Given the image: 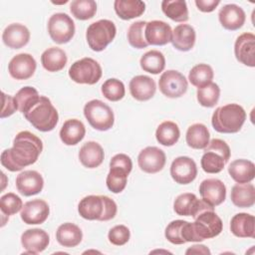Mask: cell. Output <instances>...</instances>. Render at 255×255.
<instances>
[{
	"label": "cell",
	"instance_id": "obj_1",
	"mask_svg": "<svg viewBox=\"0 0 255 255\" xmlns=\"http://www.w3.org/2000/svg\"><path fill=\"white\" fill-rule=\"evenodd\" d=\"M43 150L42 140L28 130L20 131L13 140V146L1 153V164L14 172L22 170L38 160Z\"/></svg>",
	"mask_w": 255,
	"mask_h": 255
},
{
	"label": "cell",
	"instance_id": "obj_2",
	"mask_svg": "<svg viewBox=\"0 0 255 255\" xmlns=\"http://www.w3.org/2000/svg\"><path fill=\"white\" fill-rule=\"evenodd\" d=\"M117 210L116 202L106 195L85 196L78 205L79 214L87 220L108 221L116 216Z\"/></svg>",
	"mask_w": 255,
	"mask_h": 255
},
{
	"label": "cell",
	"instance_id": "obj_3",
	"mask_svg": "<svg viewBox=\"0 0 255 255\" xmlns=\"http://www.w3.org/2000/svg\"><path fill=\"white\" fill-rule=\"evenodd\" d=\"M246 120L244 109L238 104L218 107L211 118L213 128L221 133L238 132Z\"/></svg>",
	"mask_w": 255,
	"mask_h": 255
},
{
	"label": "cell",
	"instance_id": "obj_4",
	"mask_svg": "<svg viewBox=\"0 0 255 255\" xmlns=\"http://www.w3.org/2000/svg\"><path fill=\"white\" fill-rule=\"evenodd\" d=\"M25 119L40 131H51L55 128L59 121V115L51 101L41 96L39 101L24 114Z\"/></svg>",
	"mask_w": 255,
	"mask_h": 255
},
{
	"label": "cell",
	"instance_id": "obj_5",
	"mask_svg": "<svg viewBox=\"0 0 255 255\" xmlns=\"http://www.w3.org/2000/svg\"><path fill=\"white\" fill-rule=\"evenodd\" d=\"M230 158L229 145L220 138H213L204 148L200 164L207 173L220 172Z\"/></svg>",
	"mask_w": 255,
	"mask_h": 255
},
{
	"label": "cell",
	"instance_id": "obj_6",
	"mask_svg": "<svg viewBox=\"0 0 255 255\" xmlns=\"http://www.w3.org/2000/svg\"><path fill=\"white\" fill-rule=\"evenodd\" d=\"M222 228V220L214 209L204 210L194 218V222H191L192 242H200L216 237L221 233Z\"/></svg>",
	"mask_w": 255,
	"mask_h": 255
},
{
	"label": "cell",
	"instance_id": "obj_7",
	"mask_svg": "<svg viewBox=\"0 0 255 255\" xmlns=\"http://www.w3.org/2000/svg\"><path fill=\"white\" fill-rule=\"evenodd\" d=\"M117 34V28L113 21L102 19L92 23L86 32L89 47L96 52H101L113 42Z\"/></svg>",
	"mask_w": 255,
	"mask_h": 255
},
{
	"label": "cell",
	"instance_id": "obj_8",
	"mask_svg": "<svg viewBox=\"0 0 255 255\" xmlns=\"http://www.w3.org/2000/svg\"><path fill=\"white\" fill-rule=\"evenodd\" d=\"M84 116L97 130L106 131L113 128L115 116L113 110L100 100H92L84 107Z\"/></svg>",
	"mask_w": 255,
	"mask_h": 255
},
{
	"label": "cell",
	"instance_id": "obj_9",
	"mask_svg": "<svg viewBox=\"0 0 255 255\" xmlns=\"http://www.w3.org/2000/svg\"><path fill=\"white\" fill-rule=\"evenodd\" d=\"M103 74L100 64L92 58H83L72 64L69 77L78 84L94 85L99 82Z\"/></svg>",
	"mask_w": 255,
	"mask_h": 255
},
{
	"label": "cell",
	"instance_id": "obj_10",
	"mask_svg": "<svg viewBox=\"0 0 255 255\" xmlns=\"http://www.w3.org/2000/svg\"><path fill=\"white\" fill-rule=\"evenodd\" d=\"M48 33L57 44H66L75 35V23L66 13L53 14L48 21Z\"/></svg>",
	"mask_w": 255,
	"mask_h": 255
},
{
	"label": "cell",
	"instance_id": "obj_11",
	"mask_svg": "<svg viewBox=\"0 0 255 255\" xmlns=\"http://www.w3.org/2000/svg\"><path fill=\"white\" fill-rule=\"evenodd\" d=\"M159 91L167 98L175 99L183 96L188 88L186 78L175 70H167L158 80Z\"/></svg>",
	"mask_w": 255,
	"mask_h": 255
},
{
	"label": "cell",
	"instance_id": "obj_12",
	"mask_svg": "<svg viewBox=\"0 0 255 255\" xmlns=\"http://www.w3.org/2000/svg\"><path fill=\"white\" fill-rule=\"evenodd\" d=\"M214 209V206L210 205L205 200L198 199L194 193L185 192L178 195L173 202V210L180 216H191L193 219L202 211Z\"/></svg>",
	"mask_w": 255,
	"mask_h": 255
},
{
	"label": "cell",
	"instance_id": "obj_13",
	"mask_svg": "<svg viewBox=\"0 0 255 255\" xmlns=\"http://www.w3.org/2000/svg\"><path fill=\"white\" fill-rule=\"evenodd\" d=\"M165 161L166 156L164 151L156 146H146L137 156L139 168L146 173H156L160 171L164 167Z\"/></svg>",
	"mask_w": 255,
	"mask_h": 255
},
{
	"label": "cell",
	"instance_id": "obj_14",
	"mask_svg": "<svg viewBox=\"0 0 255 255\" xmlns=\"http://www.w3.org/2000/svg\"><path fill=\"white\" fill-rule=\"evenodd\" d=\"M170 175L178 184H188L197 175L195 161L188 156H178L171 162Z\"/></svg>",
	"mask_w": 255,
	"mask_h": 255
},
{
	"label": "cell",
	"instance_id": "obj_15",
	"mask_svg": "<svg viewBox=\"0 0 255 255\" xmlns=\"http://www.w3.org/2000/svg\"><path fill=\"white\" fill-rule=\"evenodd\" d=\"M37 63L32 55L21 53L11 59L8 64V71L13 79L27 80L34 75Z\"/></svg>",
	"mask_w": 255,
	"mask_h": 255
},
{
	"label": "cell",
	"instance_id": "obj_16",
	"mask_svg": "<svg viewBox=\"0 0 255 255\" xmlns=\"http://www.w3.org/2000/svg\"><path fill=\"white\" fill-rule=\"evenodd\" d=\"M171 27L160 20H152L146 22L144 28V38L148 45L163 46L171 42Z\"/></svg>",
	"mask_w": 255,
	"mask_h": 255
},
{
	"label": "cell",
	"instance_id": "obj_17",
	"mask_svg": "<svg viewBox=\"0 0 255 255\" xmlns=\"http://www.w3.org/2000/svg\"><path fill=\"white\" fill-rule=\"evenodd\" d=\"M50 214V208L48 203L43 199H33L26 202L21 209V219L24 223L42 224L44 223Z\"/></svg>",
	"mask_w": 255,
	"mask_h": 255
},
{
	"label": "cell",
	"instance_id": "obj_18",
	"mask_svg": "<svg viewBox=\"0 0 255 255\" xmlns=\"http://www.w3.org/2000/svg\"><path fill=\"white\" fill-rule=\"evenodd\" d=\"M236 59L248 67L255 66V35L243 33L239 35L234 44Z\"/></svg>",
	"mask_w": 255,
	"mask_h": 255
},
{
	"label": "cell",
	"instance_id": "obj_19",
	"mask_svg": "<svg viewBox=\"0 0 255 255\" xmlns=\"http://www.w3.org/2000/svg\"><path fill=\"white\" fill-rule=\"evenodd\" d=\"M199 193L203 200L212 206H217L225 200L226 186L220 179L207 178L200 183Z\"/></svg>",
	"mask_w": 255,
	"mask_h": 255
},
{
	"label": "cell",
	"instance_id": "obj_20",
	"mask_svg": "<svg viewBox=\"0 0 255 255\" xmlns=\"http://www.w3.org/2000/svg\"><path fill=\"white\" fill-rule=\"evenodd\" d=\"M50 242L49 234L40 228L27 229L21 235V244L26 250L25 253L37 254L44 251Z\"/></svg>",
	"mask_w": 255,
	"mask_h": 255
},
{
	"label": "cell",
	"instance_id": "obj_21",
	"mask_svg": "<svg viewBox=\"0 0 255 255\" xmlns=\"http://www.w3.org/2000/svg\"><path fill=\"white\" fill-rule=\"evenodd\" d=\"M44 179L36 170H24L16 177L17 190L24 196H32L42 191Z\"/></svg>",
	"mask_w": 255,
	"mask_h": 255
},
{
	"label": "cell",
	"instance_id": "obj_22",
	"mask_svg": "<svg viewBox=\"0 0 255 255\" xmlns=\"http://www.w3.org/2000/svg\"><path fill=\"white\" fill-rule=\"evenodd\" d=\"M218 18L224 29L235 31L243 26L246 20V15L240 6L236 4H227L220 9Z\"/></svg>",
	"mask_w": 255,
	"mask_h": 255
},
{
	"label": "cell",
	"instance_id": "obj_23",
	"mask_svg": "<svg viewBox=\"0 0 255 255\" xmlns=\"http://www.w3.org/2000/svg\"><path fill=\"white\" fill-rule=\"evenodd\" d=\"M128 88L132 98L139 102L150 100L156 91V85L153 79L144 75L133 77L129 82Z\"/></svg>",
	"mask_w": 255,
	"mask_h": 255
},
{
	"label": "cell",
	"instance_id": "obj_24",
	"mask_svg": "<svg viewBox=\"0 0 255 255\" xmlns=\"http://www.w3.org/2000/svg\"><path fill=\"white\" fill-rule=\"evenodd\" d=\"M4 44L11 49H21L26 46L30 40V31L19 23L8 25L2 34Z\"/></svg>",
	"mask_w": 255,
	"mask_h": 255
},
{
	"label": "cell",
	"instance_id": "obj_25",
	"mask_svg": "<svg viewBox=\"0 0 255 255\" xmlns=\"http://www.w3.org/2000/svg\"><path fill=\"white\" fill-rule=\"evenodd\" d=\"M196 39V33L192 26L188 24H180L177 25L172 31L171 43L172 46L181 52L190 51Z\"/></svg>",
	"mask_w": 255,
	"mask_h": 255
},
{
	"label": "cell",
	"instance_id": "obj_26",
	"mask_svg": "<svg viewBox=\"0 0 255 255\" xmlns=\"http://www.w3.org/2000/svg\"><path fill=\"white\" fill-rule=\"evenodd\" d=\"M230 231L239 238L255 237V217L248 213H237L230 221Z\"/></svg>",
	"mask_w": 255,
	"mask_h": 255
},
{
	"label": "cell",
	"instance_id": "obj_27",
	"mask_svg": "<svg viewBox=\"0 0 255 255\" xmlns=\"http://www.w3.org/2000/svg\"><path fill=\"white\" fill-rule=\"evenodd\" d=\"M105 153L102 145L96 141H87L79 151V159L87 168H96L104 161Z\"/></svg>",
	"mask_w": 255,
	"mask_h": 255
},
{
	"label": "cell",
	"instance_id": "obj_28",
	"mask_svg": "<svg viewBox=\"0 0 255 255\" xmlns=\"http://www.w3.org/2000/svg\"><path fill=\"white\" fill-rule=\"evenodd\" d=\"M86 134L84 124L77 119L67 120L60 130V138L66 145H76Z\"/></svg>",
	"mask_w": 255,
	"mask_h": 255
},
{
	"label": "cell",
	"instance_id": "obj_29",
	"mask_svg": "<svg viewBox=\"0 0 255 255\" xmlns=\"http://www.w3.org/2000/svg\"><path fill=\"white\" fill-rule=\"evenodd\" d=\"M56 239L59 244L64 247H76L83 239V232L78 225L71 222H66L58 227Z\"/></svg>",
	"mask_w": 255,
	"mask_h": 255
},
{
	"label": "cell",
	"instance_id": "obj_30",
	"mask_svg": "<svg viewBox=\"0 0 255 255\" xmlns=\"http://www.w3.org/2000/svg\"><path fill=\"white\" fill-rule=\"evenodd\" d=\"M228 172L237 183H247L255 177V165L248 159H236L229 164Z\"/></svg>",
	"mask_w": 255,
	"mask_h": 255
},
{
	"label": "cell",
	"instance_id": "obj_31",
	"mask_svg": "<svg viewBox=\"0 0 255 255\" xmlns=\"http://www.w3.org/2000/svg\"><path fill=\"white\" fill-rule=\"evenodd\" d=\"M231 201L240 208H248L255 203V187L252 183H237L231 189Z\"/></svg>",
	"mask_w": 255,
	"mask_h": 255
},
{
	"label": "cell",
	"instance_id": "obj_32",
	"mask_svg": "<svg viewBox=\"0 0 255 255\" xmlns=\"http://www.w3.org/2000/svg\"><path fill=\"white\" fill-rule=\"evenodd\" d=\"M68 61L64 50L57 47H51L45 50L41 55V63L48 72H59L66 66Z\"/></svg>",
	"mask_w": 255,
	"mask_h": 255
},
{
	"label": "cell",
	"instance_id": "obj_33",
	"mask_svg": "<svg viewBox=\"0 0 255 255\" xmlns=\"http://www.w3.org/2000/svg\"><path fill=\"white\" fill-rule=\"evenodd\" d=\"M114 8L121 19L130 20L143 14L145 4L140 0H116Z\"/></svg>",
	"mask_w": 255,
	"mask_h": 255
},
{
	"label": "cell",
	"instance_id": "obj_34",
	"mask_svg": "<svg viewBox=\"0 0 255 255\" xmlns=\"http://www.w3.org/2000/svg\"><path fill=\"white\" fill-rule=\"evenodd\" d=\"M186 143L194 149H204L209 143L210 134L205 125L197 123L191 125L186 131Z\"/></svg>",
	"mask_w": 255,
	"mask_h": 255
},
{
	"label": "cell",
	"instance_id": "obj_35",
	"mask_svg": "<svg viewBox=\"0 0 255 255\" xmlns=\"http://www.w3.org/2000/svg\"><path fill=\"white\" fill-rule=\"evenodd\" d=\"M180 136V130L178 126L171 122L165 121L162 122L156 128L155 137L156 140L164 145V146H171L175 144Z\"/></svg>",
	"mask_w": 255,
	"mask_h": 255
},
{
	"label": "cell",
	"instance_id": "obj_36",
	"mask_svg": "<svg viewBox=\"0 0 255 255\" xmlns=\"http://www.w3.org/2000/svg\"><path fill=\"white\" fill-rule=\"evenodd\" d=\"M161 10L166 17L175 22H186L188 20V9L184 0H163Z\"/></svg>",
	"mask_w": 255,
	"mask_h": 255
},
{
	"label": "cell",
	"instance_id": "obj_37",
	"mask_svg": "<svg viewBox=\"0 0 255 255\" xmlns=\"http://www.w3.org/2000/svg\"><path fill=\"white\" fill-rule=\"evenodd\" d=\"M129 173L130 171L124 167L110 165V171L106 179L107 187L109 188V190L113 193L122 192L126 188L128 176Z\"/></svg>",
	"mask_w": 255,
	"mask_h": 255
},
{
	"label": "cell",
	"instance_id": "obj_38",
	"mask_svg": "<svg viewBox=\"0 0 255 255\" xmlns=\"http://www.w3.org/2000/svg\"><path fill=\"white\" fill-rule=\"evenodd\" d=\"M139 64L144 72L157 75L164 70L165 58L161 52L151 50L141 56Z\"/></svg>",
	"mask_w": 255,
	"mask_h": 255
},
{
	"label": "cell",
	"instance_id": "obj_39",
	"mask_svg": "<svg viewBox=\"0 0 255 255\" xmlns=\"http://www.w3.org/2000/svg\"><path fill=\"white\" fill-rule=\"evenodd\" d=\"M40 97L41 96L35 88L27 86L18 91L14 96V101L18 111L24 115L39 101Z\"/></svg>",
	"mask_w": 255,
	"mask_h": 255
},
{
	"label": "cell",
	"instance_id": "obj_40",
	"mask_svg": "<svg viewBox=\"0 0 255 255\" xmlns=\"http://www.w3.org/2000/svg\"><path fill=\"white\" fill-rule=\"evenodd\" d=\"M213 77V70L207 64H198L194 66L188 74L189 82L197 89L210 84L212 82Z\"/></svg>",
	"mask_w": 255,
	"mask_h": 255
},
{
	"label": "cell",
	"instance_id": "obj_41",
	"mask_svg": "<svg viewBox=\"0 0 255 255\" xmlns=\"http://www.w3.org/2000/svg\"><path fill=\"white\" fill-rule=\"evenodd\" d=\"M72 15L79 20H89L96 15L97 3L94 0H74L70 4Z\"/></svg>",
	"mask_w": 255,
	"mask_h": 255
},
{
	"label": "cell",
	"instance_id": "obj_42",
	"mask_svg": "<svg viewBox=\"0 0 255 255\" xmlns=\"http://www.w3.org/2000/svg\"><path fill=\"white\" fill-rule=\"evenodd\" d=\"M197 101L198 103L205 108H212L214 107L220 97V89L217 84L211 82L210 84L198 88L196 92Z\"/></svg>",
	"mask_w": 255,
	"mask_h": 255
},
{
	"label": "cell",
	"instance_id": "obj_43",
	"mask_svg": "<svg viewBox=\"0 0 255 255\" xmlns=\"http://www.w3.org/2000/svg\"><path fill=\"white\" fill-rule=\"evenodd\" d=\"M145 21H136L132 23L128 30V41L135 49H143L148 46L144 38Z\"/></svg>",
	"mask_w": 255,
	"mask_h": 255
},
{
	"label": "cell",
	"instance_id": "obj_44",
	"mask_svg": "<svg viewBox=\"0 0 255 255\" xmlns=\"http://www.w3.org/2000/svg\"><path fill=\"white\" fill-rule=\"evenodd\" d=\"M102 94L111 102H118L125 97L126 89L122 81L112 78L102 85Z\"/></svg>",
	"mask_w": 255,
	"mask_h": 255
},
{
	"label": "cell",
	"instance_id": "obj_45",
	"mask_svg": "<svg viewBox=\"0 0 255 255\" xmlns=\"http://www.w3.org/2000/svg\"><path fill=\"white\" fill-rule=\"evenodd\" d=\"M187 221L185 220H173L165 228L164 236L172 244L180 245L186 243L184 238L185 225Z\"/></svg>",
	"mask_w": 255,
	"mask_h": 255
},
{
	"label": "cell",
	"instance_id": "obj_46",
	"mask_svg": "<svg viewBox=\"0 0 255 255\" xmlns=\"http://www.w3.org/2000/svg\"><path fill=\"white\" fill-rule=\"evenodd\" d=\"M23 207L22 199L13 192H8L1 196L0 198V209L2 214L6 216L14 215L20 211Z\"/></svg>",
	"mask_w": 255,
	"mask_h": 255
},
{
	"label": "cell",
	"instance_id": "obj_47",
	"mask_svg": "<svg viewBox=\"0 0 255 255\" xmlns=\"http://www.w3.org/2000/svg\"><path fill=\"white\" fill-rule=\"evenodd\" d=\"M129 237H130L129 229L123 224L114 226L109 231V234H108L109 241L116 246L125 245L129 240Z\"/></svg>",
	"mask_w": 255,
	"mask_h": 255
},
{
	"label": "cell",
	"instance_id": "obj_48",
	"mask_svg": "<svg viewBox=\"0 0 255 255\" xmlns=\"http://www.w3.org/2000/svg\"><path fill=\"white\" fill-rule=\"evenodd\" d=\"M2 110H1V119L12 116L16 111H18L17 106L14 101V97L8 96L5 93H2Z\"/></svg>",
	"mask_w": 255,
	"mask_h": 255
},
{
	"label": "cell",
	"instance_id": "obj_49",
	"mask_svg": "<svg viewBox=\"0 0 255 255\" xmlns=\"http://www.w3.org/2000/svg\"><path fill=\"white\" fill-rule=\"evenodd\" d=\"M219 0H195V5L202 12H212L219 5Z\"/></svg>",
	"mask_w": 255,
	"mask_h": 255
},
{
	"label": "cell",
	"instance_id": "obj_50",
	"mask_svg": "<svg viewBox=\"0 0 255 255\" xmlns=\"http://www.w3.org/2000/svg\"><path fill=\"white\" fill-rule=\"evenodd\" d=\"M210 254V250L204 246V245H193L190 248H188L185 252V254Z\"/></svg>",
	"mask_w": 255,
	"mask_h": 255
}]
</instances>
